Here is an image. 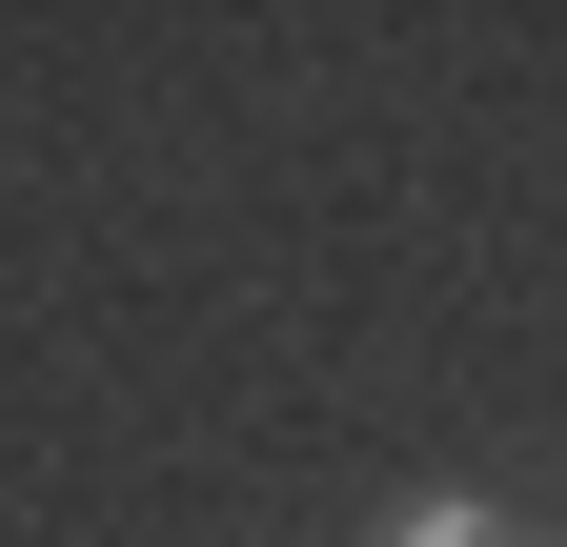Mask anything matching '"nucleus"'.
I'll return each mask as SVG.
<instances>
[{"label": "nucleus", "mask_w": 567, "mask_h": 547, "mask_svg": "<svg viewBox=\"0 0 567 547\" xmlns=\"http://www.w3.org/2000/svg\"><path fill=\"white\" fill-rule=\"evenodd\" d=\"M365 547H527V527H507V507H486V487H425V507H385Z\"/></svg>", "instance_id": "obj_1"}]
</instances>
